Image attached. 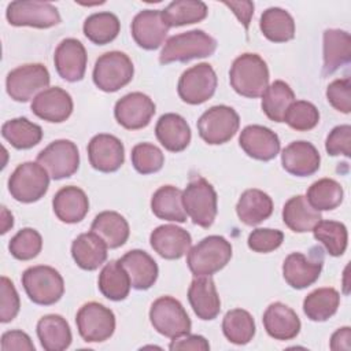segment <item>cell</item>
<instances>
[{
    "label": "cell",
    "instance_id": "1",
    "mask_svg": "<svg viewBox=\"0 0 351 351\" xmlns=\"http://www.w3.org/2000/svg\"><path fill=\"white\" fill-rule=\"evenodd\" d=\"M230 86L244 97L256 99L269 86V69L258 53H243L237 56L229 71Z\"/></svg>",
    "mask_w": 351,
    "mask_h": 351
},
{
    "label": "cell",
    "instance_id": "2",
    "mask_svg": "<svg viewBox=\"0 0 351 351\" xmlns=\"http://www.w3.org/2000/svg\"><path fill=\"white\" fill-rule=\"evenodd\" d=\"M217 49V41L208 33L193 29L185 33L171 36L160 51V64L173 62H189L192 59L211 56Z\"/></svg>",
    "mask_w": 351,
    "mask_h": 351
},
{
    "label": "cell",
    "instance_id": "3",
    "mask_svg": "<svg viewBox=\"0 0 351 351\" xmlns=\"http://www.w3.org/2000/svg\"><path fill=\"white\" fill-rule=\"evenodd\" d=\"M232 258V244L222 236L213 234L189 248L186 263L195 277L213 276L222 270Z\"/></svg>",
    "mask_w": 351,
    "mask_h": 351
},
{
    "label": "cell",
    "instance_id": "4",
    "mask_svg": "<svg viewBox=\"0 0 351 351\" xmlns=\"http://www.w3.org/2000/svg\"><path fill=\"white\" fill-rule=\"evenodd\" d=\"M22 285L29 299L40 306H51L64 293V281L60 273L45 265L32 266L22 274Z\"/></svg>",
    "mask_w": 351,
    "mask_h": 351
},
{
    "label": "cell",
    "instance_id": "5",
    "mask_svg": "<svg viewBox=\"0 0 351 351\" xmlns=\"http://www.w3.org/2000/svg\"><path fill=\"white\" fill-rule=\"evenodd\" d=\"M186 215L202 228H210L217 217V192L203 177H193L182 192Z\"/></svg>",
    "mask_w": 351,
    "mask_h": 351
},
{
    "label": "cell",
    "instance_id": "6",
    "mask_svg": "<svg viewBox=\"0 0 351 351\" xmlns=\"http://www.w3.org/2000/svg\"><path fill=\"white\" fill-rule=\"evenodd\" d=\"M134 74L130 58L121 51H110L97 58L93 67V82L103 92H117L126 86Z\"/></svg>",
    "mask_w": 351,
    "mask_h": 351
},
{
    "label": "cell",
    "instance_id": "7",
    "mask_svg": "<svg viewBox=\"0 0 351 351\" xmlns=\"http://www.w3.org/2000/svg\"><path fill=\"white\" fill-rule=\"evenodd\" d=\"M49 174L38 162H25L19 165L8 178L11 196L21 203L40 200L48 191Z\"/></svg>",
    "mask_w": 351,
    "mask_h": 351
},
{
    "label": "cell",
    "instance_id": "8",
    "mask_svg": "<svg viewBox=\"0 0 351 351\" xmlns=\"http://www.w3.org/2000/svg\"><path fill=\"white\" fill-rule=\"evenodd\" d=\"M149 321L158 333L170 339L188 335L192 326L188 313L173 296H160L151 304Z\"/></svg>",
    "mask_w": 351,
    "mask_h": 351
},
{
    "label": "cell",
    "instance_id": "9",
    "mask_svg": "<svg viewBox=\"0 0 351 351\" xmlns=\"http://www.w3.org/2000/svg\"><path fill=\"white\" fill-rule=\"evenodd\" d=\"M49 81V71L44 64L27 63L11 70L7 74L5 88L12 100L26 103L47 89Z\"/></svg>",
    "mask_w": 351,
    "mask_h": 351
},
{
    "label": "cell",
    "instance_id": "10",
    "mask_svg": "<svg viewBox=\"0 0 351 351\" xmlns=\"http://www.w3.org/2000/svg\"><path fill=\"white\" fill-rule=\"evenodd\" d=\"M240 128L239 114L229 106L219 104L206 110L197 121L199 136L211 145L228 143Z\"/></svg>",
    "mask_w": 351,
    "mask_h": 351
},
{
    "label": "cell",
    "instance_id": "11",
    "mask_svg": "<svg viewBox=\"0 0 351 351\" xmlns=\"http://www.w3.org/2000/svg\"><path fill=\"white\" fill-rule=\"evenodd\" d=\"M80 336L86 343H100L110 339L115 330L112 310L97 302L85 303L75 315Z\"/></svg>",
    "mask_w": 351,
    "mask_h": 351
},
{
    "label": "cell",
    "instance_id": "12",
    "mask_svg": "<svg viewBox=\"0 0 351 351\" xmlns=\"http://www.w3.org/2000/svg\"><path fill=\"white\" fill-rule=\"evenodd\" d=\"M5 18L12 26L48 29L60 23L58 8L48 1L16 0L7 5Z\"/></svg>",
    "mask_w": 351,
    "mask_h": 351
},
{
    "label": "cell",
    "instance_id": "13",
    "mask_svg": "<svg viewBox=\"0 0 351 351\" xmlns=\"http://www.w3.org/2000/svg\"><path fill=\"white\" fill-rule=\"evenodd\" d=\"M217 74L211 64L199 63L186 69L177 85L178 96L182 101L196 106L213 97L217 89Z\"/></svg>",
    "mask_w": 351,
    "mask_h": 351
},
{
    "label": "cell",
    "instance_id": "14",
    "mask_svg": "<svg viewBox=\"0 0 351 351\" xmlns=\"http://www.w3.org/2000/svg\"><path fill=\"white\" fill-rule=\"evenodd\" d=\"M37 162L48 171L52 180L71 177L80 167V152L70 140H55L37 155Z\"/></svg>",
    "mask_w": 351,
    "mask_h": 351
},
{
    "label": "cell",
    "instance_id": "15",
    "mask_svg": "<svg viewBox=\"0 0 351 351\" xmlns=\"http://www.w3.org/2000/svg\"><path fill=\"white\" fill-rule=\"evenodd\" d=\"M322 266V250L319 247H314L308 256L302 252L289 254L282 263V276L289 287L295 289H304L319 278Z\"/></svg>",
    "mask_w": 351,
    "mask_h": 351
},
{
    "label": "cell",
    "instance_id": "16",
    "mask_svg": "<svg viewBox=\"0 0 351 351\" xmlns=\"http://www.w3.org/2000/svg\"><path fill=\"white\" fill-rule=\"evenodd\" d=\"M156 107L149 96L143 92H132L121 97L114 107L117 122L128 130L143 129L149 125Z\"/></svg>",
    "mask_w": 351,
    "mask_h": 351
},
{
    "label": "cell",
    "instance_id": "17",
    "mask_svg": "<svg viewBox=\"0 0 351 351\" xmlns=\"http://www.w3.org/2000/svg\"><path fill=\"white\" fill-rule=\"evenodd\" d=\"M89 163L101 173L117 171L125 162V148L122 141L107 133L96 134L88 144Z\"/></svg>",
    "mask_w": 351,
    "mask_h": 351
},
{
    "label": "cell",
    "instance_id": "18",
    "mask_svg": "<svg viewBox=\"0 0 351 351\" xmlns=\"http://www.w3.org/2000/svg\"><path fill=\"white\" fill-rule=\"evenodd\" d=\"M132 37L136 44L147 51L159 48L169 32L160 10H143L132 21Z\"/></svg>",
    "mask_w": 351,
    "mask_h": 351
},
{
    "label": "cell",
    "instance_id": "19",
    "mask_svg": "<svg viewBox=\"0 0 351 351\" xmlns=\"http://www.w3.org/2000/svg\"><path fill=\"white\" fill-rule=\"evenodd\" d=\"M53 62L58 74L63 80L69 82L81 81L86 70V49L77 38H64L55 49Z\"/></svg>",
    "mask_w": 351,
    "mask_h": 351
},
{
    "label": "cell",
    "instance_id": "20",
    "mask_svg": "<svg viewBox=\"0 0 351 351\" xmlns=\"http://www.w3.org/2000/svg\"><path fill=\"white\" fill-rule=\"evenodd\" d=\"M239 144L250 158L256 160H271L280 152L278 136L262 125L245 126L240 133Z\"/></svg>",
    "mask_w": 351,
    "mask_h": 351
},
{
    "label": "cell",
    "instance_id": "21",
    "mask_svg": "<svg viewBox=\"0 0 351 351\" xmlns=\"http://www.w3.org/2000/svg\"><path fill=\"white\" fill-rule=\"evenodd\" d=\"M33 114L47 122L60 123L73 112V99L59 86H51L40 92L32 101Z\"/></svg>",
    "mask_w": 351,
    "mask_h": 351
},
{
    "label": "cell",
    "instance_id": "22",
    "mask_svg": "<svg viewBox=\"0 0 351 351\" xmlns=\"http://www.w3.org/2000/svg\"><path fill=\"white\" fill-rule=\"evenodd\" d=\"M149 244L165 259H180L192 245L191 234L177 225H160L151 232Z\"/></svg>",
    "mask_w": 351,
    "mask_h": 351
},
{
    "label": "cell",
    "instance_id": "23",
    "mask_svg": "<svg viewBox=\"0 0 351 351\" xmlns=\"http://www.w3.org/2000/svg\"><path fill=\"white\" fill-rule=\"evenodd\" d=\"M318 149L308 141H292L281 152V165L285 171L296 177H307L319 169Z\"/></svg>",
    "mask_w": 351,
    "mask_h": 351
},
{
    "label": "cell",
    "instance_id": "24",
    "mask_svg": "<svg viewBox=\"0 0 351 351\" xmlns=\"http://www.w3.org/2000/svg\"><path fill=\"white\" fill-rule=\"evenodd\" d=\"M188 300L197 318L203 321L217 318L221 311V299L211 276H197L192 280Z\"/></svg>",
    "mask_w": 351,
    "mask_h": 351
},
{
    "label": "cell",
    "instance_id": "25",
    "mask_svg": "<svg viewBox=\"0 0 351 351\" xmlns=\"http://www.w3.org/2000/svg\"><path fill=\"white\" fill-rule=\"evenodd\" d=\"M262 321L267 335L276 340H292L300 332L298 314L281 302L269 304L263 313Z\"/></svg>",
    "mask_w": 351,
    "mask_h": 351
},
{
    "label": "cell",
    "instance_id": "26",
    "mask_svg": "<svg viewBox=\"0 0 351 351\" xmlns=\"http://www.w3.org/2000/svg\"><path fill=\"white\" fill-rule=\"evenodd\" d=\"M128 271L130 284L137 291L149 289L158 278V265L154 258L143 250H130L118 259Z\"/></svg>",
    "mask_w": 351,
    "mask_h": 351
},
{
    "label": "cell",
    "instance_id": "27",
    "mask_svg": "<svg viewBox=\"0 0 351 351\" xmlns=\"http://www.w3.org/2000/svg\"><path fill=\"white\" fill-rule=\"evenodd\" d=\"M53 213L64 223L81 222L89 211L86 193L74 185L60 188L52 199Z\"/></svg>",
    "mask_w": 351,
    "mask_h": 351
},
{
    "label": "cell",
    "instance_id": "28",
    "mask_svg": "<svg viewBox=\"0 0 351 351\" xmlns=\"http://www.w3.org/2000/svg\"><path fill=\"white\" fill-rule=\"evenodd\" d=\"M158 141L170 152H181L191 143V128L178 114H163L155 126Z\"/></svg>",
    "mask_w": 351,
    "mask_h": 351
},
{
    "label": "cell",
    "instance_id": "29",
    "mask_svg": "<svg viewBox=\"0 0 351 351\" xmlns=\"http://www.w3.org/2000/svg\"><path fill=\"white\" fill-rule=\"evenodd\" d=\"M107 248L106 243L96 233H81L71 244V256L78 267L92 271L106 262Z\"/></svg>",
    "mask_w": 351,
    "mask_h": 351
},
{
    "label": "cell",
    "instance_id": "30",
    "mask_svg": "<svg viewBox=\"0 0 351 351\" xmlns=\"http://www.w3.org/2000/svg\"><path fill=\"white\" fill-rule=\"evenodd\" d=\"M351 37L346 30L326 29L324 32V75L333 74L350 63Z\"/></svg>",
    "mask_w": 351,
    "mask_h": 351
},
{
    "label": "cell",
    "instance_id": "31",
    "mask_svg": "<svg viewBox=\"0 0 351 351\" xmlns=\"http://www.w3.org/2000/svg\"><path fill=\"white\" fill-rule=\"evenodd\" d=\"M37 336L45 351H63L70 347L73 335L67 321L59 314H47L37 322Z\"/></svg>",
    "mask_w": 351,
    "mask_h": 351
},
{
    "label": "cell",
    "instance_id": "32",
    "mask_svg": "<svg viewBox=\"0 0 351 351\" xmlns=\"http://www.w3.org/2000/svg\"><path fill=\"white\" fill-rule=\"evenodd\" d=\"M236 213L243 223L255 226L271 215L273 200L261 189H247L241 193L236 204Z\"/></svg>",
    "mask_w": 351,
    "mask_h": 351
},
{
    "label": "cell",
    "instance_id": "33",
    "mask_svg": "<svg viewBox=\"0 0 351 351\" xmlns=\"http://www.w3.org/2000/svg\"><path fill=\"white\" fill-rule=\"evenodd\" d=\"M321 219V213L313 208L303 195L291 197L282 207L284 223L296 233L311 232Z\"/></svg>",
    "mask_w": 351,
    "mask_h": 351
},
{
    "label": "cell",
    "instance_id": "34",
    "mask_svg": "<svg viewBox=\"0 0 351 351\" xmlns=\"http://www.w3.org/2000/svg\"><path fill=\"white\" fill-rule=\"evenodd\" d=\"M90 232L96 233L108 248L123 245L130 233L128 221L117 211L99 213L90 225Z\"/></svg>",
    "mask_w": 351,
    "mask_h": 351
},
{
    "label": "cell",
    "instance_id": "35",
    "mask_svg": "<svg viewBox=\"0 0 351 351\" xmlns=\"http://www.w3.org/2000/svg\"><path fill=\"white\" fill-rule=\"evenodd\" d=\"M151 210L158 218L171 222H185L188 217L182 203V191L173 185H163L154 192Z\"/></svg>",
    "mask_w": 351,
    "mask_h": 351
},
{
    "label": "cell",
    "instance_id": "36",
    "mask_svg": "<svg viewBox=\"0 0 351 351\" xmlns=\"http://www.w3.org/2000/svg\"><path fill=\"white\" fill-rule=\"evenodd\" d=\"M97 287L104 298L119 302L128 298L132 284L128 271L119 261H110L99 274Z\"/></svg>",
    "mask_w": 351,
    "mask_h": 351
},
{
    "label": "cell",
    "instance_id": "37",
    "mask_svg": "<svg viewBox=\"0 0 351 351\" xmlns=\"http://www.w3.org/2000/svg\"><path fill=\"white\" fill-rule=\"evenodd\" d=\"M259 27L262 34L271 43H287L295 37L293 18L280 7H270L263 11Z\"/></svg>",
    "mask_w": 351,
    "mask_h": 351
},
{
    "label": "cell",
    "instance_id": "38",
    "mask_svg": "<svg viewBox=\"0 0 351 351\" xmlns=\"http://www.w3.org/2000/svg\"><path fill=\"white\" fill-rule=\"evenodd\" d=\"M340 295L335 288L325 287L310 292L303 300V311L308 319L324 322L336 314Z\"/></svg>",
    "mask_w": 351,
    "mask_h": 351
},
{
    "label": "cell",
    "instance_id": "39",
    "mask_svg": "<svg viewBox=\"0 0 351 351\" xmlns=\"http://www.w3.org/2000/svg\"><path fill=\"white\" fill-rule=\"evenodd\" d=\"M1 136L16 149H29L43 138V129L27 118H14L3 123Z\"/></svg>",
    "mask_w": 351,
    "mask_h": 351
},
{
    "label": "cell",
    "instance_id": "40",
    "mask_svg": "<svg viewBox=\"0 0 351 351\" xmlns=\"http://www.w3.org/2000/svg\"><path fill=\"white\" fill-rule=\"evenodd\" d=\"M295 101V93L292 88L277 80L271 82L262 95V110L266 117L274 122H284V117L289 106Z\"/></svg>",
    "mask_w": 351,
    "mask_h": 351
},
{
    "label": "cell",
    "instance_id": "41",
    "mask_svg": "<svg viewBox=\"0 0 351 351\" xmlns=\"http://www.w3.org/2000/svg\"><path fill=\"white\" fill-rule=\"evenodd\" d=\"M85 37L97 45H106L114 41L121 30V22L112 12L103 11L89 15L84 22Z\"/></svg>",
    "mask_w": 351,
    "mask_h": 351
},
{
    "label": "cell",
    "instance_id": "42",
    "mask_svg": "<svg viewBox=\"0 0 351 351\" xmlns=\"http://www.w3.org/2000/svg\"><path fill=\"white\" fill-rule=\"evenodd\" d=\"M207 12L206 3L200 0H176L162 10V16L169 27H173L197 23L207 16Z\"/></svg>",
    "mask_w": 351,
    "mask_h": 351
},
{
    "label": "cell",
    "instance_id": "43",
    "mask_svg": "<svg viewBox=\"0 0 351 351\" xmlns=\"http://www.w3.org/2000/svg\"><path fill=\"white\" fill-rule=\"evenodd\" d=\"M255 329L252 315L243 308L229 310L222 319V332L225 337L237 346L250 343L255 335Z\"/></svg>",
    "mask_w": 351,
    "mask_h": 351
},
{
    "label": "cell",
    "instance_id": "44",
    "mask_svg": "<svg viewBox=\"0 0 351 351\" xmlns=\"http://www.w3.org/2000/svg\"><path fill=\"white\" fill-rule=\"evenodd\" d=\"M343 196L344 191L340 182L333 178H321L310 185L306 199L317 211H329L341 204Z\"/></svg>",
    "mask_w": 351,
    "mask_h": 351
},
{
    "label": "cell",
    "instance_id": "45",
    "mask_svg": "<svg viewBox=\"0 0 351 351\" xmlns=\"http://www.w3.org/2000/svg\"><path fill=\"white\" fill-rule=\"evenodd\" d=\"M314 239L318 240L329 255L340 256L346 252L348 233L344 223L337 221H319L313 229Z\"/></svg>",
    "mask_w": 351,
    "mask_h": 351
},
{
    "label": "cell",
    "instance_id": "46",
    "mask_svg": "<svg viewBox=\"0 0 351 351\" xmlns=\"http://www.w3.org/2000/svg\"><path fill=\"white\" fill-rule=\"evenodd\" d=\"M284 122L298 132L314 129L319 122L318 108L306 100H295L285 112Z\"/></svg>",
    "mask_w": 351,
    "mask_h": 351
},
{
    "label": "cell",
    "instance_id": "47",
    "mask_svg": "<svg viewBox=\"0 0 351 351\" xmlns=\"http://www.w3.org/2000/svg\"><path fill=\"white\" fill-rule=\"evenodd\" d=\"M43 248V237L33 228L21 229L8 243V250L15 259L30 261L36 258Z\"/></svg>",
    "mask_w": 351,
    "mask_h": 351
},
{
    "label": "cell",
    "instance_id": "48",
    "mask_svg": "<svg viewBox=\"0 0 351 351\" xmlns=\"http://www.w3.org/2000/svg\"><path fill=\"white\" fill-rule=\"evenodd\" d=\"M165 155L151 143L136 144L132 149V165L140 174H152L163 167Z\"/></svg>",
    "mask_w": 351,
    "mask_h": 351
},
{
    "label": "cell",
    "instance_id": "49",
    "mask_svg": "<svg viewBox=\"0 0 351 351\" xmlns=\"http://www.w3.org/2000/svg\"><path fill=\"white\" fill-rule=\"evenodd\" d=\"M284 241V233L278 229L258 228L252 230L248 236V248L254 252L267 254L277 250Z\"/></svg>",
    "mask_w": 351,
    "mask_h": 351
},
{
    "label": "cell",
    "instance_id": "50",
    "mask_svg": "<svg viewBox=\"0 0 351 351\" xmlns=\"http://www.w3.org/2000/svg\"><path fill=\"white\" fill-rule=\"evenodd\" d=\"M326 99L329 104L343 112L350 114L351 111V81L348 77L332 81L326 88Z\"/></svg>",
    "mask_w": 351,
    "mask_h": 351
},
{
    "label": "cell",
    "instance_id": "51",
    "mask_svg": "<svg viewBox=\"0 0 351 351\" xmlns=\"http://www.w3.org/2000/svg\"><path fill=\"white\" fill-rule=\"evenodd\" d=\"M0 285H1V302H0V321L3 324H7L10 321H12L16 314L19 313V307H21V300H19V295L12 284V281L3 276L0 280Z\"/></svg>",
    "mask_w": 351,
    "mask_h": 351
},
{
    "label": "cell",
    "instance_id": "52",
    "mask_svg": "<svg viewBox=\"0 0 351 351\" xmlns=\"http://www.w3.org/2000/svg\"><path fill=\"white\" fill-rule=\"evenodd\" d=\"M325 149L330 156L351 155V126L339 125L330 130L325 141Z\"/></svg>",
    "mask_w": 351,
    "mask_h": 351
},
{
    "label": "cell",
    "instance_id": "53",
    "mask_svg": "<svg viewBox=\"0 0 351 351\" xmlns=\"http://www.w3.org/2000/svg\"><path fill=\"white\" fill-rule=\"evenodd\" d=\"M34 351V344L32 343L27 333L22 330H7L1 336V351Z\"/></svg>",
    "mask_w": 351,
    "mask_h": 351
},
{
    "label": "cell",
    "instance_id": "54",
    "mask_svg": "<svg viewBox=\"0 0 351 351\" xmlns=\"http://www.w3.org/2000/svg\"><path fill=\"white\" fill-rule=\"evenodd\" d=\"M169 348L174 350H193V351H207L210 350L208 341L200 335H184L171 340Z\"/></svg>",
    "mask_w": 351,
    "mask_h": 351
},
{
    "label": "cell",
    "instance_id": "55",
    "mask_svg": "<svg viewBox=\"0 0 351 351\" xmlns=\"http://www.w3.org/2000/svg\"><path fill=\"white\" fill-rule=\"evenodd\" d=\"M226 7H229L233 14L237 16L240 23L248 30L250 22L254 14V3L252 1H223Z\"/></svg>",
    "mask_w": 351,
    "mask_h": 351
},
{
    "label": "cell",
    "instance_id": "56",
    "mask_svg": "<svg viewBox=\"0 0 351 351\" xmlns=\"http://www.w3.org/2000/svg\"><path fill=\"white\" fill-rule=\"evenodd\" d=\"M351 329L348 326L339 328L330 337V350L348 351L351 348Z\"/></svg>",
    "mask_w": 351,
    "mask_h": 351
}]
</instances>
